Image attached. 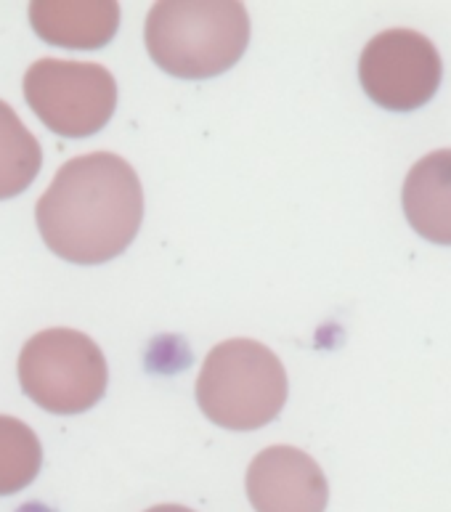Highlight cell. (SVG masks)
<instances>
[{"mask_svg":"<svg viewBox=\"0 0 451 512\" xmlns=\"http://www.w3.org/2000/svg\"><path fill=\"white\" fill-rule=\"evenodd\" d=\"M35 221L51 253L77 266H99L136 239L144 189L123 157L83 154L59 168L35 205Z\"/></svg>","mask_w":451,"mask_h":512,"instance_id":"6da1fadb","label":"cell"},{"mask_svg":"<svg viewBox=\"0 0 451 512\" xmlns=\"http://www.w3.org/2000/svg\"><path fill=\"white\" fill-rule=\"evenodd\" d=\"M146 51L154 64L181 80H207L231 69L250 43L242 3L173 0L146 16Z\"/></svg>","mask_w":451,"mask_h":512,"instance_id":"7a4b0ae2","label":"cell"},{"mask_svg":"<svg viewBox=\"0 0 451 512\" xmlns=\"http://www.w3.org/2000/svg\"><path fill=\"white\" fill-rule=\"evenodd\" d=\"M287 372L258 340H226L207 353L197 377V404L226 430H258L274 422L287 401Z\"/></svg>","mask_w":451,"mask_h":512,"instance_id":"3957f363","label":"cell"},{"mask_svg":"<svg viewBox=\"0 0 451 512\" xmlns=\"http://www.w3.org/2000/svg\"><path fill=\"white\" fill-rule=\"evenodd\" d=\"M24 396L51 414H83L99 404L109 383L104 353L85 332L43 329L19 353Z\"/></svg>","mask_w":451,"mask_h":512,"instance_id":"277c9868","label":"cell"},{"mask_svg":"<svg viewBox=\"0 0 451 512\" xmlns=\"http://www.w3.org/2000/svg\"><path fill=\"white\" fill-rule=\"evenodd\" d=\"M24 99L51 133L88 138L115 115L117 83L101 64L40 59L24 75Z\"/></svg>","mask_w":451,"mask_h":512,"instance_id":"5b68a950","label":"cell"},{"mask_svg":"<svg viewBox=\"0 0 451 512\" xmlns=\"http://www.w3.org/2000/svg\"><path fill=\"white\" fill-rule=\"evenodd\" d=\"M444 62L433 40L417 30H385L369 40L359 59L361 88L388 112H414L438 93Z\"/></svg>","mask_w":451,"mask_h":512,"instance_id":"8992f818","label":"cell"},{"mask_svg":"<svg viewBox=\"0 0 451 512\" xmlns=\"http://www.w3.org/2000/svg\"><path fill=\"white\" fill-rule=\"evenodd\" d=\"M255 512H324L329 486L314 457L295 446H268L247 467Z\"/></svg>","mask_w":451,"mask_h":512,"instance_id":"52a82bcc","label":"cell"},{"mask_svg":"<svg viewBox=\"0 0 451 512\" xmlns=\"http://www.w3.org/2000/svg\"><path fill=\"white\" fill-rule=\"evenodd\" d=\"M30 24L51 46L96 51L115 38L120 6L112 0H38L30 6Z\"/></svg>","mask_w":451,"mask_h":512,"instance_id":"ba28073f","label":"cell"},{"mask_svg":"<svg viewBox=\"0 0 451 512\" xmlns=\"http://www.w3.org/2000/svg\"><path fill=\"white\" fill-rule=\"evenodd\" d=\"M404 215L422 239L451 245V149L425 154L404 181Z\"/></svg>","mask_w":451,"mask_h":512,"instance_id":"9c48e42d","label":"cell"},{"mask_svg":"<svg viewBox=\"0 0 451 512\" xmlns=\"http://www.w3.org/2000/svg\"><path fill=\"white\" fill-rule=\"evenodd\" d=\"M40 165V141L19 120L14 107L0 99V199L19 197L24 189H30Z\"/></svg>","mask_w":451,"mask_h":512,"instance_id":"30bf717a","label":"cell"},{"mask_svg":"<svg viewBox=\"0 0 451 512\" xmlns=\"http://www.w3.org/2000/svg\"><path fill=\"white\" fill-rule=\"evenodd\" d=\"M43 467V446L30 425L0 414V497L27 489Z\"/></svg>","mask_w":451,"mask_h":512,"instance_id":"8fae6325","label":"cell"},{"mask_svg":"<svg viewBox=\"0 0 451 512\" xmlns=\"http://www.w3.org/2000/svg\"><path fill=\"white\" fill-rule=\"evenodd\" d=\"M146 512H194V510H189V507H181V505H157Z\"/></svg>","mask_w":451,"mask_h":512,"instance_id":"7c38bea8","label":"cell"}]
</instances>
